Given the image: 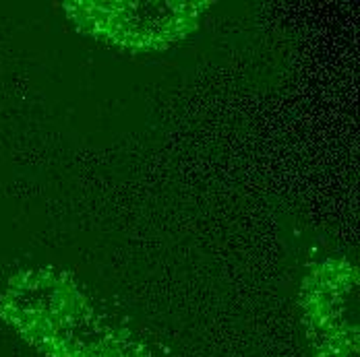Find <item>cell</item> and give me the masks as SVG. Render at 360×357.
Returning <instances> with one entry per match:
<instances>
[{
  "label": "cell",
  "mask_w": 360,
  "mask_h": 357,
  "mask_svg": "<svg viewBox=\"0 0 360 357\" xmlns=\"http://www.w3.org/2000/svg\"><path fill=\"white\" fill-rule=\"evenodd\" d=\"M0 316L46 357H149L69 273L19 271L0 295Z\"/></svg>",
  "instance_id": "1"
},
{
  "label": "cell",
  "mask_w": 360,
  "mask_h": 357,
  "mask_svg": "<svg viewBox=\"0 0 360 357\" xmlns=\"http://www.w3.org/2000/svg\"><path fill=\"white\" fill-rule=\"evenodd\" d=\"M212 2H67L77 29L122 50H164L188 37Z\"/></svg>",
  "instance_id": "2"
},
{
  "label": "cell",
  "mask_w": 360,
  "mask_h": 357,
  "mask_svg": "<svg viewBox=\"0 0 360 357\" xmlns=\"http://www.w3.org/2000/svg\"><path fill=\"white\" fill-rule=\"evenodd\" d=\"M302 324L315 357H359V269L344 256L319 262L300 285Z\"/></svg>",
  "instance_id": "3"
}]
</instances>
